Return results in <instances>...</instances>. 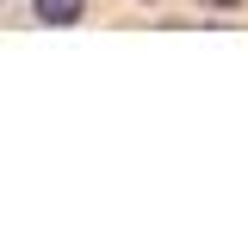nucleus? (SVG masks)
<instances>
[{"instance_id":"f257e3e1","label":"nucleus","mask_w":248,"mask_h":248,"mask_svg":"<svg viewBox=\"0 0 248 248\" xmlns=\"http://www.w3.org/2000/svg\"><path fill=\"white\" fill-rule=\"evenodd\" d=\"M31 6H37L44 25H75L81 19V0H31Z\"/></svg>"},{"instance_id":"f03ea898","label":"nucleus","mask_w":248,"mask_h":248,"mask_svg":"<svg viewBox=\"0 0 248 248\" xmlns=\"http://www.w3.org/2000/svg\"><path fill=\"white\" fill-rule=\"evenodd\" d=\"M199 6H242V0H199Z\"/></svg>"}]
</instances>
